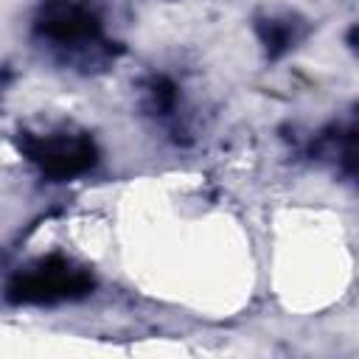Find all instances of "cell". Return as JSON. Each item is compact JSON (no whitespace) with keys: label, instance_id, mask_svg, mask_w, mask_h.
<instances>
[{"label":"cell","instance_id":"obj_7","mask_svg":"<svg viewBox=\"0 0 359 359\" xmlns=\"http://www.w3.org/2000/svg\"><path fill=\"white\" fill-rule=\"evenodd\" d=\"M345 42H348L351 53H353V56H359V22H353V25L345 31Z\"/></svg>","mask_w":359,"mask_h":359},{"label":"cell","instance_id":"obj_2","mask_svg":"<svg viewBox=\"0 0 359 359\" xmlns=\"http://www.w3.org/2000/svg\"><path fill=\"white\" fill-rule=\"evenodd\" d=\"M95 289V278L87 266L65 255L36 258L20 266L6 283V300L14 306H50L65 300H81Z\"/></svg>","mask_w":359,"mask_h":359},{"label":"cell","instance_id":"obj_3","mask_svg":"<svg viewBox=\"0 0 359 359\" xmlns=\"http://www.w3.org/2000/svg\"><path fill=\"white\" fill-rule=\"evenodd\" d=\"M17 149L45 180H53V182L76 180L98 163L95 140L87 132L70 129V126L48 129V132L22 129L17 135Z\"/></svg>","mask_w":359,"mask_h":359},{"label":"cell","instance_id":"obj_6","mask_svg":"<svg viewBox=\"0 0 359 359\" xmlns=\"http://www.w3.org/2000/svg\"><path fill=\"white\" fill-rule=\"evenodd\" d=\"M323 143H328L331 154L337 157L339 168L359 182V123L353 126H345V129H337V137H328L323 135L320 137Z\"/></svg>","mask_w":359,"mask_h":359},{"label":"cell","instance_id":"obj_1","mask_svg":"<svg viewBox=\"0 0 359 359\" xmlns=\"http://www.w3.org/2000/svg\"><path fill=\"white\" fill-rule=\"evenodd\" d=\"M34 36L79 70H101L115 56L90 0H42L34 17Z\"/></svg>","mask_w":359,"mask_h":359},{"label":"cell","instance_id":"obj_4","mask_svg":"<svg viewBox=\"0 0 359 359\" xmlns=\"http://www.w3.org/2000/svg\"><path fill=\"white\" fill-rule=\"evenodd\" d=\"M303 34H306V25L294 14L255 17V36L269 59H280L283 53H289L303 39Z\"/></svg>","mask_w":359,"mask_h":359},{"label":"cell","instance_id":"obj_5","mask_svg":"<svg viewBox=\"0 0 359 359\" xmlns=\"http://www.w3.org/2000/svg\"><path fill=\"white\" fill-rule=\"evenodd\" d=\"M180 104V90L168 76H151L140 87V107L151 118H171Z\"/></svg>","mask_w":359,"mask_h":359}]
</instances>
